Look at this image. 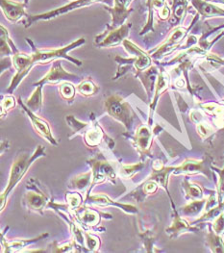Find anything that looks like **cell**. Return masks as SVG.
Listing matches in <instances>:
<instances>
[{"label":"cell","instance_id":"cell-1","mask_svg":"<svg viewBox=\"0 0 224 253\" xmlns=\"http://www.w3.org/2000/svg\"><path fill=\"white\" fill-rule=\"evenodd\" d=\"M43 156H45V148L42 145H38L33 154L30 155L28 153H22L16 158L11 168L7 187L1 195V211L4 210V207L7 203L8 196L13 191V189L19 184V181L23 178V176L26 174L32 164L38 158Z\"/></svg>","mask_w":224,"mask_h":253},{"label":"cell","instance_id":"cell-2","mask_svg":"<svg viewBox=\"0 0 224 253\" xmlns=\"http://www.w3.org/2000/svg\"><path fill=\"white\" fill-rule=\"evenodd\" d=\"M26 42L31 45L32 47V59H33V63L34 65H37V64H40V65H46L50 62H53L55 60L58 59H66V60H69L70 62H72L73 64H75L76 66L80 67L82 66V62L80 60H77L75 58L71 57L70 55H68V53L75 49L76 47L84 44L86 42V40L84 38H80L78 40H76L74 42L70 43L69 45H66L64 47H61V48H58V49H44V50H40V49H37V47L35 46V44L33 43V42L26 38L25 39Z\"/></svg>","mask_w":224,"mask_h":253},{"label":"cell","instance_id":"cell-3","mask_svg":"<svg viewBox=\"0 0 224 253\" xmlns=\"http://www.w3.org/2000/svg\"><path fill=\"white\" fill-rule=\"evenodd\" d=\"M105 109L110 117L121 123L127 130H130L136 115L127 101L117 94H112L106 99Z\"/></svg>","mask_w":224,"mask_h":253},{"label":"cell","instance_id":"cell-4","mask_svg":"<svg viewBox=\"0 0 224 253\" xmlns=\"http://www.w3.org/2000/svg\"><path fill=\"white\" fill-rule=\"evenodd\" d=\"M111 0H75L63 7L57 8L55 10L39 14V15H33V16H28L25 20H22V23L25 28L30 27L34 22L39 21V20H50L52 18H56L62 15L71 13L75 10H78L80 8H84L86 6L93 5L94 3H108L110 4Z\"/></svg>","mask_w":224,"mask_h":253},{"label":"cell","instance_id":"cell-5","mask_svg":"<svg viewBox=\"0 0 224 253\" xmlns=\"http://www.w3.org/2000/svg\"><path fill=\"white\" fill-rule=\"evenodd\" d=\"M131 26V23H124L117 28L107 27L103 33L95 36L94 45L101 48H110L120 45L126 40V38L129 36Z\"/></svg>","mask_w":224,"mask_h":253},{"label":"cell","instance_id":"cell-6","mask_svg":"<svg viewBox=\"0 0 224 253\" xmlns=\"http://www.w3.org/2000/svg\"><path fill=\"white\" fill-rule=\"evenodd\" d=\"M38 184L39 182L34 178L28 180L26 188L30 189L31 191L26 193L23 200L31 211L41 214L42 210L47 208V205L50 201V197Z\"/></svg>","mask_w":224,"mask_h":253},{"label":"cell","instance_id":"cell-7","mask_svg":"<svg viewBox=\"0 0 224 253\" xmlns=\"http://www.w3.org/2000/svg\"><path fill=\"white\" fill-rule=\"evenodd\" d=\"M122 45L124 49L127 51L128 54L133 55L134 58L132 59H123L120 57H116L115 61L119 63V65H134L137 72H144L151 67L152 60L149 55L146 53L144 50H142L139 46H137L135 43H133L129 40H125L122 42Z\"/></svg>","mask_w":224,"mask_h":253},{"label":"cell","instance_id":"cell-8","mask_svg":"<svg viewBox=\"0 0 224 253\" xmlns=\"http://www.w3.org/2000/svg\"><path fill=\"white\" fill-rule=\"evenodd\" d=\"M12 62L15 70L17 71L16 75L11 81L9 88L7 89V93H13L20 84V82L25 78V76L30 73L32 68L35 66L33 63L32 55L26 54L23 52H17L12 56Z\"/></svg>","mask_w":224,"mask_h":253},{"label":"cell","instance_id":"cell-9","mask_svg":"<svg viewBox=\"0 0 224 253\" xmlns=\"http://www.w3.org/2000/svg\"><path fill=\"white\" fill-rule=\"evenodd\" d=\"M88 164L92 168V173H93V180L91 187L89 191L87 192L86 196H89L92 189L94 188L95 185L100 184L102 182L106 180L112 181L114 183L115 179V171L112 167V165L104 161V160H99V159H91L88 160Z\"/></svg>","mask_w":224,"mask_h":253},{"label":"cell","instance_id":"cell-10","mask_svg":"<svg viewBox=\"0 0 224 253\" xmlns=\"http://www.w3.org/2000/svg\"><path fill=\"white\" fill-rule=\"evenodd\" d=\"M79 79L80 78L78 75L66 72L62 66V62L60 59H58L53 61V65L47 74L39 81L34 83V86H44L45 84L55 85L60 82H75Z\"/></svg>","mask_w":224,"mask_h":253},{"label":"cell","instance_id":"cell-11","mask_svg":"<svg viewBox=\"0 0 224 253\" xmlns=\"http://www.w3.org/2000/svg\"><path fill=\"white\" fill-rule=\"evenodd\" d=\"M133 0H113V7L104 6V8L111 14L112 21L107 27L117 28L124 24L125 20L129 17L133 9H131V3Z\"/></svg>","mask_w":224,"mask_h":253},{"label":"cell","instance_id":"cell-12","mask_svg":"<svg viewBox=\"0 0 224 253\" xmlns=\"http://www.w3.org/2000/svg\"><path fill=\"white\" fill-rule=\"evenodd\" d=\"M19 105L21 106V108L24 110V112L27 114V116L29 117V119L31 120V123H32V126L34 127L35 131L37 132V134L45 139L49 144H51L52 145H58V143L56 142V140L54 139V137L52 136V132H51V129L50 126L48 125V123L42 119H40L38 116H37L34 112H32L30 109L28 108L22 101L21 99L19 100Z\"/></svg>","mask_w":224,"mask_h":253},{"label":"cell","instance_id":"cell-13","mask_svg":"<svg viewBox=\"0 0 224 253\" xmlns=\"http://www.w3.org/2000/svg\"><path fill=\"white\" fill-rule=\"evenodd\" d=\"M0 6L5 18L12 23H16L21 18L29 16L25 12L26 4L24 3L14 0H0Z\"/></svg>","mask_w":224,"mask_h":253},{"label":"cell","instance_id":"cell-14","mask_svg":"<svg viewBox=\"0 0 224 253\" xmlns=\"http://www.w3.org/2000/svg\"><path fill=\"white\" fill-rule=\"evenodd\" d=\"M153 133L148 126H141L137 129L135 136L132 138L134 145L143 157L150 155V146L152 144Z\"/></svg>","mask_w":224,"mask_h":253},{"label":"cell","instance_id":"cell-15","mask_svg":"<svg viewBox=\"0 0 224 253\" xmlns=\"http://www.w3.org/2000/svg\"><path fill=\"white\" fill-rule=\"evenodd\" d=\"M86 201H89L90 203L94 204L99 207H107V206H114L117 207L121 210H123L127 214H138V209L137 207L129 205V204H121L112 201V199H109L106 195H94V196H87L85 199Z\"/></svg>","mask_w":224,"mask_h":253},{"label":"cell","instance_id":"cell-16","mask_svg":"<svg viewBox=\"0 0 224 253\" xmlns=\"http://www.w3.org/2000/svg\"><path fill=\"white\" fill-rule=\"evenodd\" d=\"M187 30L182 28V27H179L177 28L172 34L171 36L169 37L167 42H165L161 46H159L158 50L155 51L152 56V58H155V59H159L161 58L162 56H164L165 54H167L168 51H170L172 48H174V46L176 44H178L183 39L185 35L187 34Z\"/></svg>","mask_w":224,"mask_h":253},{"label":"cell","instance_id":"cell-17","mask_svg":"<svg viewBox=\"0 0 224 253\" xmlns=\"http://www.w3.org/2000/svg\"><path fill=\"white\" fill-rule=\"evenodd\" d=\"M101 215L104 214H101L93 209L81 208L78 211L75 210V216L74 217H76L75 219L80 225H84L85 227H91L95 226L99 223Z\"/></svg>","mask_w":224,"mask_h":253},{"label":"cell","instance_id":"cell-18","mask_svg":"<svg viewBox=\"0 0 224 253\" xmlns=\"http://www.w3.org/2000/svg\"><path fill=\"white\" fill-rule=\"evenodd\" d=\"M204 173L208 175V171L205 168V161H197V160H190L187 159L181 166L175 168L174 174H195V173Z\"/></svg>","mask_w":224,"mask_h":253},{"label":"cell","instance_id":"cell-19","mask_svg":"<svg viewBox=\"0 0 224 253\" xmlns=\"http://www.w3.org/2000/svg\"><path fill=\"white\" fill-rule=\"evenodd\" d=\"M158 70L156 67H150L149 69L144 71V72H139L136 74V77L139 78L145 89L148 92V95L149 97V99H151V95H152V91L154 90V87L156 86V77L158 75Z\"/></svg>","mask_w":224,"mask_h":253},{"label":"cell","instance_id":"cell-20","mask_svg":"<svg viewBox=\"0 0 224 253\" xmlns=\"http://www.w3.org/2000/svg\"><path fill=\"white\" fill-rule=\"evenodd\" d=\"M105 138V134L102 128L98 126L97 122L94 119V123L90 128L84 133V140L86 145L90 147H95L100 145L102 140Z\"/></svg>","mask_w":224,"mask_h":253},{"label":"cell","instance_id":"cell-21","mask_svg":"<svg viewBox=\"0 0 224 253\" xmlns=\"http://www.w3.org/2000/svg\"><path fill=\"white\" fill-rule=\"evenodd\" d=\"M48 237V233H44L41 235L38 236L37 238L34 239H27V240H14V241H10V242H2V247H5V253H18L21 252L22 249L35 244L37 241L42 240L44 238Z\"/></svg>","mask_w":224,"mask_h":253},{"label":"cell","instance_id":"cell-22","mask_svg":"<svg viewBox=\"0 0 224 253\" xmlns=\"http://www.w3.org/2000/svg\"><path fill=\"white\" fill-rule=\"evenodd\" d=\"M190 231L197 232V231H199V228L190 226L185 219H183L182 217H180L179 216L175 217L173 222H172V225L167 229V233L171 238H174V237H177V236H179L182 233L190 232Z\"/></svg>","mask_w":224,"mask_h":253},{"label":"cell","instance_id":"cell-23","mask_svg":"<svg viewBox=\"0 0 224 253\" xmlns=\"http://www.w3.org/2000/svg\"><path fill=\"white\" fill-rule=\"evenodd\" d=\"M168 76L167 73H165V71H161L160 73L158 74V78H157V82H156V86H155V95L154 98L152 100V103L150 105V114H149V125L151 124V120H152V116L154 113V110L156 107V104L158 102L159 96L161 95V93L168 88Z\"/></svg>","mask_w":224,"mask_h":253},{"label":"cell","instance_id":"cell-24","mask_svg":"<svg viewBox=\"0 0 224 253\" xmlns=\"http://www.w3.org/2000/svg\"><path fill=\"white\" fill-rule=\"evenodd\" d=\"M191 3L196 8L197 12L203 17H213V16H220L224 15V11L220 8L207 3L202 0H191Z\"/></svg>","mask_w":224,"mask_h":253},{"label":"cell","instance_id":"cell-25","mask_svg":"<svg viewBox=\"0 0 224 253\" xmlns=\"http://www.w3.org/2000/svg\"><path fill=\"white\" fill-rule=\"evenodd\" d=\"M0 29H1V56L2 57L9 56V55L13 56L15 53L19 52V49L17 48L16 44L9 36L8 30L3 25L0 26Z\"/></svg>","mask_w":224,"mask_h":253},{"label":"cell","instance_id":"cell-26","mask_svg":"<svg viewBox=\"0 0 224 253\" xmlns=\"http://www.w3.org/2000/svg\"><path fill=\"white\" fill-rule=\"evenodd\" d=\"M92 180H93V173L91 170L89 172L82 173L75 176V178H73V180L71 181V185H72V188L75 190L85 191L86 189H88L89 191L92 184Z\"/></svg>","mask_w":224,"mask_h":253},{"label":"cell","instance_id":"cell-27","mask_svg":"<svg viewBox=\"0 0 224 253\" xmlns=\"http://www.w3.org/2000/svg\"><path fill=\"white\" fill-rule=\"evenodd\" d=\"M42 87L37 86L32 95L26 100V106L34 113H38L42 106Z\"/></svg>","mask_w":224,"mask_h":253},{"label":"cell","instance_id":"cell-28","mask_svg":"<svg viewBox=\"0 0 224 253\" xmlns=\"http://www.w3.org/2000/svg\"><path fill=\"white\" fill-rule=\"evenodd\" d=\"M76 90L84 96H92L99 90V87L91 78H86L76 86Z\"/></svg>","mask_w":224,"mask_h":253},{"label":"cell","instance_id":"cell-29","mask_svg":"<svg viewBox=\"0 0 224 253\" xmlns=\"http://www.w3.org/2000/svg\"><path fill=\"white\" fill-rule=\"evenodd\" d=\"M147 164L145 162H140V163L134 164V165H123L121 166L120 169H119V176L124 178V179H128L132 177L135 173H137L138 171L142 170Z\"/></svg>","mask_w":224,"mask_h":253},{"label":"cell","instance_id":"cell-30","mask_svg":"<svg viewBox=\"0 0 224 253\" xmlns=\"http://www.w3.org/2000/svg\"><path fill=\"white\" fill-rule=\"evenodd\" d=\"M207 245L213 253H224V241L215 232L211 231L207 236Z\"/></svg>","mask_w":224,"mask_h":253},{"label":"cell","instance_id":"cell-31","mask_svg":"<svg viewBox=\"0 0 224 253\" xmlns=\"http://www.w3.org/2000/svg\"><path fill=\"white\" fill-rule=\"evenodd\" d=\"M66 121H67V124L69 125V126L74 130V132H75L74 136H76L78 134H83V131L85 133L91 126L90 124L82 123V122L76 120L74 116H67ZM73 137H72V139H73Z\"/></svg>","mask_w":224,"mask_h":253},{"label":"cell","instance_id":"cell-32","mask_svg":"<svg viewBox=\"0 0 224 253\" xmlns=\"http://www.w3.org/2000/svg\"><path fill=\"white\" fill-rule=\"evenodd\" d=\"M183 188L185 189L187 199H192V200L202 199V197H203L202 190L197 185L192 184V183L188 182L187 179H185L184 184H183Z\"/></svg>","mask_w":224,"mask_h":253},{"label":"cell","instance_id":"cell-33","mask_svg":"<svg viewBox=\"0 0 224 253\" xmlns=\"http://www.w3.org/2000/svg\"><path fill=\"white\" fill-rule=\"evenodd\" d=\"M205 203L206 200H200V199L192 200V202H190L189 204H187L185 207L182 208V213L187 216L197 215L202 210Z\"/></svg>","mask_w":224,"mask_h":253},{"label":"cell","instance_id":"cell-34","mask_svg":"<svg viewBox=\"0 0 224 253\" xmlns=\"http://www.w3.org/2000/svg\"><path fill=\"white\" fill-rule=\"evenodd\" d=\"M59 91L64 99H66L68 101H73L75 98L76 88L73 84H71L69 82H64L60 85Z\"/></svg>","mask_w":224,"mask_h":253},{"label":"cell","instance_id":"cell-35","mask_svg":"<svg viewBox=\"0 0 224 253\" xmlns=\"http://www.w3.org/2000/svg\"><path fill=\"white\" fill-rule=\"evenodd\" d=\"M100 241L99 238L92 233L85 232V249L87 252H96L99 250Z\"/></svg>","mask_w":224,"mask_h":253},{"label":"cell","instance_id":"cell-36","mask_svg":"<svg viewBox=\"0 0 224 253\" xmlns=\"http://www.w3.org/2000/svg\"><path fill=\"white\" fill-rule=\"evenodd\" d=\"M67 201H68V205L70 207V210H77L80 205L82 204L83 198L79 193H70L67 194Z\"/></svg>","mask_w":224,"mask_h":253},{"label":"cell","instance_id":"cell-37","mask_svg":"<svg viewBox=\"0 0 224 253\" xmlns=\"http://www.w3.org/2000/svg\"><path fill=\"white\" fill-rule=\"evenodd\" d=\"M16 105V99L14 96L12 95H6L3 97L2 102H1V112H2V116H4V114H7V112L12 108H14Z\"/></svg>","mask_w":224,"mask_h":253},{"label":"cell","instance_id":"cell-38","mask_svg":"<svg viewBox=\"0 0 224 253\" xmlns=\"http://www.w3.org/2000/svg\"><path fill=\"white\" fill-rule=\"evenodd\" d=\"M213 169H215L219 174H220V181H219V185H218V195H219V202L222 203L224 197V169H216L214 167H212Z\"/></svg>","mask_w":224,"mask_h":253},{"label":"cell","instance_id":"cell-39","mask_svg":"<svg viewBox=\"0 0 224 253\" xmlns=\"http://www.w3.org/2000/svg\"><path fill=\"white\" fill-rule=\"evenodd\" d=\"M213 228L215 233L218 235H222L224 233V211L218 217L215 218Z\"/></svg>","mask_w":224,"mask_h":253},{"label":"cell","instance_id":"cell-40","mask_svg":"<svg viewBox=\"0 0 224 253\" xmlns=\"http://www.w3.org/2000/svg\"><path fill=\"white\" fill-rule=\"evenodd\" d=\"M197 131H198V133H199L202 137H207V136H209V134H210L213 130H212V128L209 126L208 125H205V124H199L198 126H197Z\"/></svg>","mask_w":224,"mask_h":253},{"label":"cell","instance_id":"cell-41","mask_svg":"<svg viewBox=\"0 0 224 253\" xmlns=\"http://www.w3.org/2000/svg\"><path fill=\"white\" fill-rule=\"evenodd\" d=\"M169 14H170V11H169V9H168V7L167 5H165V6L161 9V11L159 12L160 18H161V19H163V20L167 19V18L169 17Z\"/></svg>","mask_w":224,"mask_h":253},{"label":"cell","instance_id":"cell-42","mask_svg":"<svg viewBox=\"0 0 224 253\" xmlns=\"http://www.w3.org/2000/svg\"><path fill=\"white\" fill-rule=\"evenodd\" d=\"M23 1H24L23 3H24V4H26V5H27V4H28V2H29V0H23Z\"/></svg>","mask_w":224,"mask_h":253}]
</instances>
